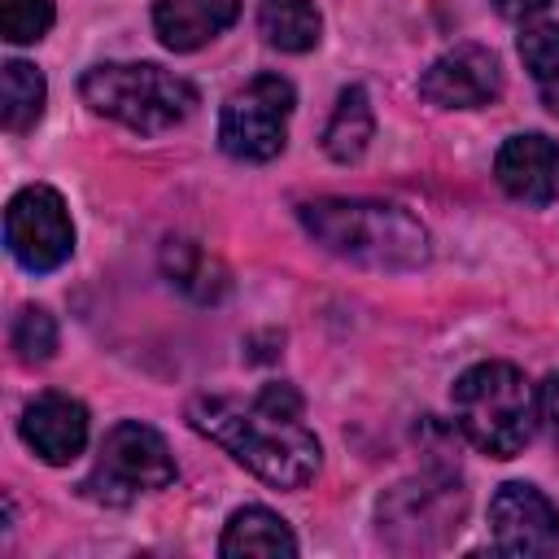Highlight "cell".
Masks as SVG:
<instances>
[{
	"instance_id": "30bf717a",
	"label": "cell",
	"mask_w": 559,
	"mask_h": 559,
	"mask_svg": "<svg viewBox=\"0 0 559 559\" xmlns=\"http://www.w3.org/2000/svg\"><path fill=\"white\" fill-rule=\"evenodd\" d=\"M419 92L441 109H476L502 92V66L485 44H454L419 74Z\"/></svg>"
},
{
	"instance_id": "9c48e42d",
	"label": "cell",
	"mask_w": 559,
	"mask_h": 559,
	"mask_svg": "<svg viewBox=\"0 0 559 559\" xmlns=\"http://www.w3.org/2000/svg\"><path fill=\"white\" fill-rule=\"evenodd\" d=\"M489 533L502 555H555L559 511L537 485L511 480L489 498Z\"/></svg>"
},
{
	"instance_id": "8fae6325",
	"label": "cell",
	"mask_w": 559,
	"mask_h": 559,
	"mask_svg": "<svg viewBox=\"0 0 559 559\" xmlns=\"http://www.w3.org/2000/svg\"><path fill=\"white\" fill-rule=\"evenodd\" d=\"M493 175L507 197L524 205H550L559 201V144L542 131L511 135L493 157Z\"/></svg>"
},
{
	"instance_id": "2e32d148",
	"label": "cell",
	"mask_w": 559,
	"mask_h": 559,
	"mask_svg": "<svg viewBox=\"0 0 559 559\" xmlns=\"http://www.w3.org/2000/svg\"><path fill=\"white\" fill-rule=\"evenodd\" d=\"M371 131H376L371 100H367V92L354 83V87H345V92L336 96V109H332V118H328V127H323V153H328L332 162H358L362 148H367V140H371Z\"/></svg>"
},
{
	"instance_id": "7c38bea8",
	"label": "cell",
	"mask_w": 559,
	"mask_h": 559,
	"mask_svg": "<svg viewBox=\"0 0 559 559\" xmlns=\"http://www.w3.org/2000/svg\"><path fill=\"white\" fill-rule=\"evenodd\" d=\"M22 441L44 463H74L87 445V406L66 393H39L22 411Z\"/></svg>"
},
{
	"instance_id": "8992f818",
	"label": "cell",
	"mask_w": 559,
	"mask_h": 559,
	"mask_svg": "<svg viewBox=\"0 0 559 559\" xmlns=\"http://www.w3.org/2000/svg\"><path fill=\"white\" fill-rule=\"evenodd\" d=\"M467 511V493L450 472H424L393 485L380 498V533L397 550H432L441 546Z\"/></svg>"
},
{
	"instance_id": "9a60e30c",
	"label": "cell",
	"mask_w": 559,
	"mask_h": 559,
	"mask_svg": "<svg viewBox=\"0 0 559 559\" xmlns=\"http://www.w3.org/2000/svg\"><path fill=\"white\" fill-rule=\"evenodd\" d=\"M258 31L280 52H310L319 44L323 17L314 0H262L258 4Z\"/></svg>"
},
{
	"instance_id": "4fadbf2b",
	"label": "cell",
	"mask_w": 559,
	"mask_h": 559,
	"mask_svg": "<svg viewBox=\"0 0 559 559\" xmlns=\"http://www.w3.org/2000/svg\"><path fill=\"white\" fill-rule=\"evenodd\" d=\"M240 13V0H153V31L170 52H197L223 35Z\"/></svg>"
},
{
	"instance_id": "ac0fdd59",
	"label": "cell",
	"mask_w": 559,
	"mask_h": 559,
	"mask_svg": "<svg viewBox=\"0 0 559 559\" xmlns=\"http://www.w3.org/2000/svg\"><path fill=\"white\" fill-rule=\"evenodd\" d=\"M520 57H524V70L537 83L542 105L559 118V22H533V26H524Z\"/></svg>"
},
{
	"instance_id": "52a82bcc",
	"label": "cell",
	"mask_w": 559,
	"mask_h": 559,
	"mask_svg": "<svg viewBox=\"0 0 559 559\" xmlns=\"http://www.w3.org/2000/svg\"><path fill=\"white\" fill-rule=\"evenodd\" d=\"M297 92L284 74H253L223 100L218 114V144L236 162H271L288 140Z\"/></svg>"
},
{
	"instance_id": "7402d4cb",
	"label": "cell",
	"mask_w": 559,
	"mask_h": 559,
	"mask_svg": "<svg viewBox=\"0 0 559 559\" xmlns=\"http://www.w3.org/2000/svg\"><path fill=\"white\" fill-rule=\"evenodd\" d=\"M537 419H542L546 432L559 441V376H550V380L537 389Z\"/></svg>"
},
{
	"instance_id": "3957f363",
	"label": "cell",
	"mask_w": 559,
	"mask_h": 559,
	"mask_svg": "<svg viewBox=\"0 0 559 559\" xmlns=\"http://www.w3.org/2000/svg\"><path fill=\"white\" fill-rule=\"evenodd\" d=\"M454 419L489 459H515L537 428V393L511 362H476L454 380Z\"/></svg>"
},
{
	"instance_id": "7a4b0ae2",
	"label": "cell",
	"mask_w": 559,
	"mask_h": 559,
	"mask_svg": "<svg viewBox=\"0 0 559 559\" xmlns=\"http://www.w3.org/2000/svg\"><path fill=\"white\" fill-rule=\"evenodd\" d=\"M297 218L314 236V245L371 271H415L432 253L428 227L411 210L389 201L319 197V201H306Z\"/></svg>"
},
{
	"instance_id": "d6986e66",
	"label": "cell",
	"mask_w": 559,
	"mask_h": 559,
	"mask_svg": "<svg viewBox=\"0 0 559 559\" xmlns=\"http://www.w3.org/2000/svg\"><path fill=\"white\" fill-rule=\"evenodd\" d=\"M162 262H166V275H170L183 293H192L197 301H214V297L227 288V280H223V271L214 266V258H210L201 245H192V240H170V245L162 249Z\"/></svg>"
},
{
	"instance_id": "6da1fadb",
	"label": "cell",
	"mask_w": 559,
	"mask_h": 559,
	"mask_svg": "<svg viewBox=\"0 0 559 559\" xmlns=\"http://www.w3.org/2000/svg\"><path fill=\"white\" fill-rule=\"evenodd\" d=\"M188 424L275 489H301L319 472V437L301 424V393L284 380L240 397H192Z\"/></svg>"
},
{
	"instance_id": "e0dca14e",
	"label": "cell",
	"mask_w": 559,
	"mask_h": 559,
	"mask_svg": "<svg viewBox=\"0 0 559 559\" xmlns=\"http://www.w3.org/2000/svg\"><path fill=\"white\" fill-rule=\"evenodd\" d=\"M44 100H48L44 74L31 61H17V57L4 61V70H0V122H4V131H13V135L31 131L44 114Z\"/></svg>"
},
{
	"instance_id": "ba28073f",
	"label": "cell",
	"mask_w": 559,
	"mask_h": 559,
	"mask_svg": "<svg viewBox=\"0 0 559 559\" xmlns=\"http://www.w3.org/2000/svg\"><path fill=\"white\" fill-rule=\"evenodd\" d=\"M4 245L17 258V266H26L31 275L57 271L74 253V223L61 192H52L48 183H31L13 192L4 210Z\"/></svg>"
},
{
	"instance_id": "ffe728a7",
	"label": "cell",
	"mask_w": 559,
	"mask_h": 559,
	"mask_svg": "<svg viewBox=\"0 0 559 559\" xmlns=\"http://www.w3.org/2000/svg\"><path fill=\"white\" fill-rule=\"evenodd\" d=\"M9 345H13V354L22 358V362H48L52 358V349H57V319L44 310V306H26V310H17V319H13V332H9Z\"/></svg>"
},
{
	"instance_id": "5b68a950",
	"label": "cell",
	"mask_w": 559,
	"mask_h": 559,
	"mask_svg": "<svg viewBox=\"0 0 559 559\" xmlns=\"http://www.w3.org/2000/svg\"><path fill=\"white\" fill-rule=\"evenodd\" d=\"M170 480H175V459H170L166 437L140 419H122L100 437L96 467L87 472L83 493L96 502L122 507L140 493L166 489Z\"/></svg>"
},
{
	"instance_id": "603a6c76",
	"label": "cell",
	"mask_w": 559,
	"mask_h": 559,
	"mask_svg": "<svg viewBox=\"0 0 559 559\" xmlns=\"http://www.w3.org/2000/svg\"><path fill=\"white\" fill-rule=\"evenodd\" d=\"M493 4H498V13H502V17H511V22H524V17L542 13L550 0H493Z\"/></svg>"
},
{
	"instance_id": "277c9868",
	"label": "cell",
	"mask_w": 559,
	"mask_h": 559,
	"mask_svg": "<svg viewBox=\"0 0 559 559\" xmlns=\"http://www.w3.org/2000/svg\"><path fill=\"white\" fill-rule=\"evenodd\" d=\"M79 92L83 100L140 131V135H157V131H170L179 127L192 109H197V87L153 61H105V66H92L83 79H79Z\"/></svg>"
},
{
	"instance_id": "44dd1931",
	"label": "cell",
	"mask_w": 559,
	"mask_h": 559,
	"mask_svg": "<svg viewBox=\"0 0 559 559\" xmlns=\"http://www.w3.org/2000/svg\"><path fill=\"white\" fill-rule=\"evenodd\" d=\"M52 0H0V35L9 44H35L52 31Z\"/></svg>"
},
{
	"instance_id": "5bb4252c",
	"label": "cell",
	"mask_w": 559,
	"mask_h": 559,
	"mask_svg": "<svg viewBox=\"0 0 559 559\" xmlns=\"http://www.w3.org/2000/svg\"><path fill=\"white\" fill-rule=\"evenodd\" d=\"M218 555H227V559H245V555H297V537H293V528L275 511H266V507H240V511H231V520L223 528Z\"/></svg>"
}]
</instances>
